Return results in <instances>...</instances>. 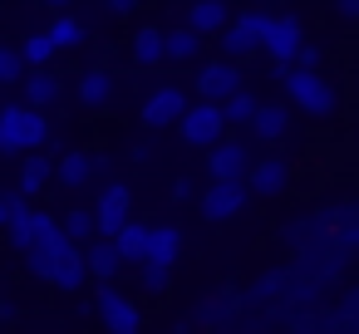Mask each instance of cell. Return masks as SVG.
<instances>
[{
  "label": "cell",
  "mask_w": 359,
  "mask_h": 334,
  "mask_svg": "<svg viewBox=\"0 0 359 334\" xmlns=\"http://www.w3.org/2000/svg\"><path fill=\"white\" fill-rule=\"evenodd\" d=\"M276 74H280L285 99H290L305 118L325 123V118L339 113V84H334L325 69H310V64H276Z\"/></svg>",
  "instance_id": "6da1fadb"
},
{
  "label": "cell",
  "mask_w": 359,
  "mask_h": 334,
  "mask_svg": "<svg viewBox=\"0 0 359 334\" xmlns=\"http://www.w3.org/2000/svg\"><path fill=\"white\" fill-rule=\"evenodd\" d=\"M40 143H50V123H45V109L30 99L25 104H6L0 109V153H35Z\"/></svg>",
  "instance_id": "7a4b0ae2"
},
{
  "label": "cell",
  "mask_w": 359,
  "mask_h": 334,
  "mask_svg": "<svg viewBox=\"0 0 359 334\" xmlns=\"http://www.w3.org/2000/svg\"><path fill=\"white\" fill-rule=\"evenodd\" d=\"M187 109H192V94H187V84H177V79H158V84L143 89V99H138V118H143L148 128H172V123H182Z\"/></svg>",
  "instance_id": "3957f363"
},
{
  "label": "cell",
  "mask_w": 359,
  "mask_h": 334,
  "mask_svg": "<svg viewBox=\"0 0 359 334\" xmlns=\"http://www.w3.org/2000/svg\"><path fill=\"white\" fill-rule=\"evenodd\" d=\"M94 319H99L104 329H114V334H133V329H143V309H138V300H133L128 290H118L114 280H99V290H94Z\"/></svg>",
  "instance_id": "277c9868"
},
{
  "label": "cell",
  "mask_w": 359,
  "mask_h": 334,
  "mask_svg": "<svg viewBox=\"0 0 359 334\" xmlns=\"http://www.w3.org/2000/svg\"><path fill=\"white\" fill-rule=\"evenodd\" d=\"M266 25H271L266 11H241V15H231V25L217 35V40H222V55H231V60L261 55V50H266Z\"/></svg>",
  "instance_id": "5b68a950"
},
{
  "label": "cell",
  "mask_w": 359,
  "mask_h": 334,
  "mask_svg": "<svg viewBox=\"0 0 359 334\" xmlns=\"http://www.w3.org/2000/svg\"><path fill=\"white\" fill-rule=\"evenodd\" d=\"M177 128H182V138H187L192 148H212V143H222V138H226V128H231V123H226V109H222V104L202 99V104H192V109L182 113V123H177Z\"/></svg>",
  "instance_id": "8992f818"
},
{
  "label": "cell",
  "mask_w": 359,
  "mask_h": 334,
  "mask_svg": "<svg viewBox=\"0 0 359 334\" xmlns=\"http://www.w3.org/2000/svg\"><path fill=\"white\" fill-rule=\"evenodd\" d=\"M236 89H241V64H236L231 55H222L217 64H202V69L192 74V94H197V99L226 104V99H231Z\"/></svg>",
  "instance_id": "52a82bcc"
},
{
  "label": "cell",
  "mask_w": 359,
  "mask_h": 334,
  "mask_svg": "<svg viewBox=\"0 0 359 334\" xmlns=\"http://www.w3.org/2000/svg\"><path fill=\"white\" fill-rule=\"evenodd\" d=\"M300 45H305L300 15H271V25H266V50H261V55H271V64H295Z\"/></svg>",
  "instance_id": "ba28073f"
},
{
  "label": "cell",
  "mask_w": 359,
  "mask_h": 334,
  "mask_svg": "<svg viewBox=\"0 0 359 334\" xmlns=\"http://www.w3.org/2000/svg\"><path fill=\"white\" fill-rule=\"evenodd\" d=\"M94 211H99V236H118V231L133 221V192H128L123 182H104Z\"/></svg>",
  "instance_id": "9c48e42d"
},
{
  "label": "cell",
  "mask_w": 359,
  "mask_h": 334,
  "mask_svg": "<svg viewBox=\"0 0 359 334\" xmlns=\"http://www.w3.org/2000/svg\"><path fill=\"white\" fill-rule=\"evenodd\" d=\"M89 251L79 246V241H65L60 246V256H55V270H50V285L55 290H65V295H79L84 285H89Z\"/></svg>",
  "instance_id": "30bf717a"
},
{
  "label": "cell",
  "mask_w": 359,
  "mask_h": 334,
  "mask_svg": "<svg viewBox=\"0 0 359 334\" xmlns=\"http://www.w3.org/2000/svg\"><path fill=\"white\" fill-rule=\"evenodd\" d=\"M251 187L246 182H231V177H212V187L202 192V216L207 221H231L241 207H246Z\"/></svg>",
  "instance_id": "8fae6325"
},
{
  "label": "cell",
  "mask_w": 359,
  "mask_h": 334,
  "mask_svg": "<svg viewBox=\"0 0 359 334\" xmlns=\"http://www.w3.org/2000/svg\"><path fill=\"white\" fill-rule=\"evenodd\" d=\"M207 172H212V177L246 182V172H251V148H246L241 138H222V143H212V148H207Z\"/></svg>",
  "instance_id": "7c38bea8"
},
{
  "label": "cell",
  "mask_w": 359,
  "mask_h": 334,
  "mask_svg": "<svg viewBox=\"0 0 359 334\" xmlns=\"http://www.w3.org/2000/svg\"><path fill=\"white\" fill-rule=\"evenodd\" d=\"M246 187H251V197H285L290 192V162L285 158H261V162H251V172H246Z\"/></svg>",
  "instance_id": "4fadbf2b"
},
{
  "label": "cell",
  "mask_w": 359,
  "mask_h": 334,
  "mask_svg": "<svg viewBox=\"0 0 359 334\" xmlns=\"http://www.w3.org/2000/svg\"><path fill=\"white\" fill-rule=\"evenodd\" d=\"M74 99H79L84 113H104V109L118 99V79H114L109 69H89V74L74 84Z\"/></svg>",
  "instance_id": "5bb4252c"
},
{
  "label": "cell",
  "mask_w": 359,
  "mask_h": 334,
  "mask_svg": "<svg viewBox=\"0 0 359 334\" xmlns=\"http://www.w3.org/2000/svg\"><path fill=\"white\" fill-rule=\"evenodd\" d=\"M84 251H89V270H94V280H118V270L128 265V256H123V246H118L114 236H94Z\"/></svg>",
  "instance_id": "9a60e30c"
},
{
  "label": "cell",
  "mask_w": 359,
  "mask_h": 334,
  "mask_svg": "<svg viewBox=\"0 0 359 334\" xmlns=\"http://www.w3.org/2000/svg\"><path fill=\"white\" fill-rule=\"evenodd\" d=\"M133 64L138 69H163L168 64V30H158V25H143L138 35H133Z\"/></svg>",
  "instance_id": "2e32d148"
},
{
  "label": "cell",
  "mask_w": 359,
  "mask_h": 334,
  "mask_svg": "<svg viewBox=\"0 0 359 334\" xmlns=\"http://www.w3.org/2000/svg\"><path fill=\"white\" fill-rule=\"evenodd\" d=\"M94 172H99V158H89V153H65V158L55 162V187L79 192V187L94 182Z\"/></svg>",
  "instance_id": "e0dca14e"
},
{
  "label": "cell",
  "mask_w": 359,
  "mask_h": 334,
  "mask_svg": "<svg viewBox=\"0 0 359 334\" xmlns=\"http://www.w3.org/2000/svg\"><path fill=\"white\" fill-rule=\"evenodd\" d=\"M182 246H187L182 226L163 221V226H153V241H148V256H143V260H153V265H177V260H182ZM143 260H138V265H143Z\"/></svg>",
  "instance_id": "ac0fdd59"
},
{
  "label": "cell",
  "mask_w": 359,
  "mask_h": 334,
  "mask_svg": "<svg viewBox=\"0 0 359 334\" xmlns=\"http://www.w3.org/2000/svg\"><path fill=\"white\" fill-rule=\"evenodd\" d=\"M182 20H187V25H197L202 35H222V30L231 25V11H226V0H192Z\"/></svg>",
  "instance_id": "d6986e66"
},
{
  "label": "cell",
  "mask_w": 359,
  "mask_h": 334,
  "mask_svg": "<svg viewBox=\"0 0 359 334\" xmlns=\"http://www.w3.org/2000/svg\"><path fill=\"white\" fill-rule=\"evenodd\" d=\"M202 40H207V35H202L197 25H187V20L172 25V30H168V64H192V60L202 55Z\"/></svg>",
  "instance_id": "ffe728a7"
},
{
  "label": "cell",
  "mask_w": 359,
  "mask_h": 334,
  "mask_svg": "<svg viewBox=\"0 0 359 334\" xmlns=\"http://www.w3.org/2000/svg\"><path fill=\"white\" fill-rule=\"evenodd\" d=\"M60 94H65V79H60L50 64H40V69L25 74V99H30V104L50 109V104H60Z\"/></svg>",
  "instance_id": "44dd1931"
},
{
  "label": "cell",
  "mask_w": 359,
  "mask_h": 334,
  "mask_svg": "<svg viewBox=\"0 0 359 334\" xmlns=\"http://www.w3.org/2000/svg\"><path fill=\"white\" fill-rule=\"evenodd\" d=\"M285 128H290V109H285V104H261V113H256L251 133H256L261 143H280V138H285Z\"/></svg>",
  "instance_id": "7402d4cb"
},
{
  "label": "cell",
  "mask_w": 359,
  "mask_h": 334,
  "mask_svg": "<svg viewBox=\"0 0 359 334\" xmlns=\"http://www.w3.org/2000/svg\"><path fill=\"white\" fill-rule=\"evenodd\" d=\"M20 187H25L30 197H35V192H45V187H55V162H50L40 148L20 162Z\"/></svg>",
  "instance_id": "603a6c76"
},
{
  "label": "cell",
  "mask_w": 359,
  "mask_h": 334,
  "mask_svg": "<svg viewBox=\"0 0 359 334\" xmlns=\"http://www.w3.org/2000/svg\"><path fill=\"white\" fill-rule=\"evenodd\" d=\"M60 221H65V236L79 241V246H89V241L99 236V211H94V207H69Z\"/></svg>",
  "instance_id": "cb8c5ba5"
},
{
  "label": "cell",
  "mask_w": 359,
  "mask_h": 334,
  "mask_svg": "<svg viewBox=\"0 0 359 334\" xmlns=\"http://www.w3.org/2000/svg\"><path fill=\"white\" fill-rule=\"evenodd\" d=\"M222 109H226V123H231V128H251V123H256V113H261V99H256V94H246V89H236Z\"/></svg>",
  "instance_id": "d4e9b609"
},
{
  "label": "cell",
  "mask_w": 359,
  "mask_h": 334,
  "mask_svg": "<svg viewBox=\"0 0 359 334\" xmlns=\"http://www.w3.org/2000/svg\"><path fill=\"white\" fill-rule=\"evenodd\" d=\"M114 241L123 246V256H128V260H143V256H148V241H153V221H128Z\"/></svg>",
  "instance_id": "484cf974"
},
{
  "label": "cell",
  "mask_w": 359,
  "mask_h": 334,
  "mask_svg": "<svg viewBox=\"0 0 359 334\" xmlns=\"http://www.w3.org/2000/svg\"><path fill=\"white\" fill-rule=\"evenodd\" d=\"M50 35H55V45H60V50H84V45H89L84 20H74V15H65V11H60V20L50 25Z\"/></svg>",
  "instance_id": "4316f807"
},
{
  "label": "cell",
  "mask_w": 359,
  "mask_h": 334,
  "mask_svg": "<svg viewBox=\"0 0 359 334\" xmlns=\"http://www.w3.org/2000/svg\"><path fill=\"white\" fill-rule=\"evenodd\" d=\"M25 74H30L25 50H15V45H0V84H25Z\"/></svg>",
  "instance_id": "83f0119b"
},
{
  "label": "cell",
  "mask_w": 359,
  "mask_h": 334,
  "mask_svg": "<svg viewBox=\"0 0 359 334\" xmlns=\"http://www.w3.org/2000/svg\"><path fill=\"white\" fill-rule=\"evenodd\" d=\"M20 50H25L30 69H40V64H50V60L60 55V45H55V35H50V30H35V35H30V40H25Z\"/></svg>",
  "instance_id": "f1b7e54d"
},
{
  "label": "cell",
  "mask_w": 359,
  "mask_h": 334,
  "mask_svg": "<svg viewBox=\"0 0 359 334\" xmlns=\"http://www.w3.org/2000/svg\"><path fill=\"white\" fill-rule=\"evenodd\" d=\"M138 285H143L148 295H163V290L172 285V265H153V260H143V265H138Z\"/></svg>",
  "instance_id": "f546056e"
},
{
  "label": "cell",
  "mask_w": 359,
  "mask_h": 334,
  "mask_svg": "<svg viewBox=\"0 0 359 334\" xmlns=\"http://www.w3.org/2000/svg\"><path fill=\"white\" fill-rule=\"evenodd\" d=\"M295 64H310V69H320V64H325V50H320V45H300Z\"/></svg>",
  "instance_id": "4dcf8cb0"
},
{
  "label": "cell",
  "mask_w": 359,
  "mask_h": 334,
  "mask_svg": "<svg viewBox=\"0 0 359 334\" xmlns=\"http://www.w3.org/2000/svg\"><path fill=\"white\" fill-rule=\"evenodd\" d=\"M334 15L344 25H359V0H334Z\"/></svg>",
  "instance_id": "1f68e13d"
},
{
  "label": "cell",
  "mask_w": 359,
  "mask_h": 334,
  "mask_svg": "<svg viewBox=\"0 0 359 334\" xmlns=\"http://www.w3.org/2000/svg\"><path fill=\"white\" fill-rule=\"evenodd\" d=\"M109 11H114V15H133V11H138V0H109Z\"/></svg>",
  "instance_id": "d6a6232c"
},
{
  "label": "cell",
  "mask_w": 359,
  "mask_h": 334,
  "mask_svg": "<svg viewBox=\"0 0 359 334\" xmlns=\"http://www.w3.org/2000/svg\"><path fill=\"white\" fill-rule=\"evenodd\" d=\"M187 197H192V187H187V177H177L172 182V202H187Z\"/></svg>",
  "instance_id": "836d02e7"
},
{
  "label": "cell",
  "mask_w": 359,
  "mask_h": 334,
  "mask_svg": "<svg viewBox=\"0 0 359 334\" xmlns=\"http://www.w3.org/2000/svg\"><path fill=\"white\" fill-rule=\"evenodd\" d=\"M6 221H11V202L0 197V231H6Z\"/></svg>",
  "instance_id": "e575fe53"
},
{
  "label": "cell",
  "mask_w": 359,
  "mask_h": 334,
  "mask_svg": "<svg viewBox=\"0 0 359 334\" xmlns=\"http://www.w3.org/2000/svg\"><path fill=\"white\" fill-rule=\"evenodd\" d=\"M45 6H50V11H69V6H74V0H45Z\"/></svg>",
  "instance_id": "d590c367"
}]
</instances>
